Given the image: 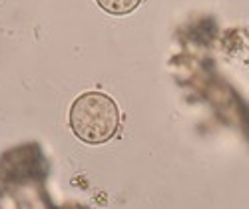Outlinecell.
<instances>
[{
    "label": "cell",
    "instance_id": "cell-1",
    "mask_svg": "<svg viewBox=\"0 0 249 209\" xmlns=\"http://www.w3.org/2000/svg\"><path fill=\"white\" fill-rule=\"evenodd\" d=\"M70 128L84 143H106L120 128V110L110 96L102 92H86L72 104Z\"/></svg>",
    "mask_w": 249,
    "mask_h": 209
},
{
    "label": "cell",
    "instance_id": "cell-2",
    "mask_svg": "<svg viewBox=\"0 0 249 209\" xmlns=\"http://www.w3.org/2000/svg\"><path fill=\"white\" fill-rule=\"evenodd\" d=\"M98 6L102 10H106L114 16H124V14H130L134 12L142 0H96Z\"/></svg>",
    "mask_w": 249,
    "mask_h": 209
}]
</instances>
